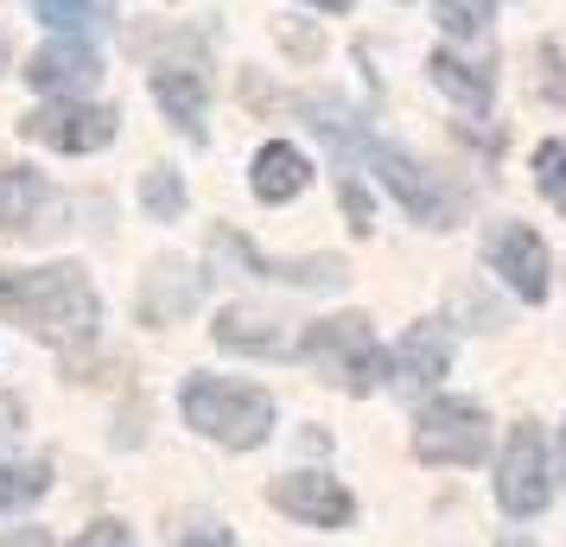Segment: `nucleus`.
<instances>
[{
    "label": "nucleus",
    "instance_id": "4be33fe9",
    "mask_svg": "<svg viewBox=\"0 0 566 547\" xmlns=\"http://www.w3.org/2000/svg\"><path fill=\"white\" fill-rule=\"evenodd\" d=\"M439 20H446V32L471 39V32L490 27V0H439Z\"/></svg>",
    "mask_w": 566,
    "mask_h": 547
},
{
    "label": "nucleus",
    "instance_id": "b1692460",
    "mask_svg": "<svg viewBox=\"0 0 566 547\" xmlns=\"http://www.w3.org/2000/svg\"><path fill=\"white\" fill-rule=\"evenodd\" d=\"M172 547H235V535L223 528V522H198V528H185Z\"/></svg>",
    "mask_w": 566,
    "mask_h": 547
},
{
    "label": "nucleus",
    "instance_id": "9b49d317",
    "mask_svg": "<svg viewBox=\"0 0 566 547\" xmlns=\"http://www.w3.org/2000/svg\"><path fill=\"white\" fill-rule=\"evenodd\" d=\"M45 204H52V185L39 179L32 166H0V230H20V235H39L45 223Z\"/></svg>",
    "mask_w": 566,
    "mask_h": 547
},
{
    "label": "nucleus",
    "instance_id": "a211bd4d",
    "mask_svg": "<svg viewBox=\"0 0 566 547\" xmlns=\"http://www.w3.org/2000/svg\"><path fill=\"white\" fill-rule=\"evenodd\" d=\"M108 13H115V0H39V20H52L64 39H83V32L108 27Z\"/></svg>",
    "mask_w": 566,
    "mask_h": 547
},
{
    "label": "nucleus",
    "instance_id": "39448f33",
    "mask_svg": "<svg viewBox=\"0 0 566 547\" xmlns=\"http://www.w3.org/2000/svg\"><path fill=\"white\" fill-rule=\"evenodd\" d=\"M547 440H541L535 420H522L503 445V465H496V503L510 516H541L547 509Z\"/></svg>",
    "mask_w": 566,
    "mask_h": 547
},
{
    "label": "nucleus",
    "instance_id": "5701e85b",
    "mask_svg": "<svg viewBox=\"0 0 566 547\" xmlns=\"http://www.w3.org/2000/svg\"><path fill=\"white\" fill-rule=\"evenodd\" d=\"M535 64H541V96H547L554 108H566V57H560V45H541Z\"/></svg>",
    "mask_w": 566,
    "mask_h": 547
},
{
    "label": "nucleus",
    "instance_id": "dca6fc26",
    "mask_svg": "<svg viewBox=\"0 0 566 547\" xmlns=\"http://www.w3.org/2000/svg\"><path fill=\"white\" fill-rule=\"evenodd\" d=\"M217 344H230V350H255V357H281L286 350V338L274 332V318L249 313V306L217 313Z\"/></svg>",
    "mask_w": 566,
    "mask_h": 547
},
{
    "label": "nucleus",
    "instance_id": "393cba45",
    "mask_svg": "<svg viewBox=\"0 0 566 547\" xmlns=\"http://www.w3.org/2000/svg\"><path fill=\"white\" fill-rule=\"evenodd\" d=\"M71 547H134V535L122 528V522H96V528H83Z\"/></svg>",
    "mask_w": 566,
    "mask_h": 547
},
{
    "label": "nucleus",
    "instance_id": "2eb2a0df",
    "mask_svg": "<svg viewBox=\"0 0 566 547\" xmlns=\"http://www.w3.org/2000/svg\"><path fill=\"white\" fill-rule=\"evenodd\" d=\"M154 96H159V108H166L185 134H205L210 90H205V77H198V71H154Z\"/></svg>",
    "mask_w": 566,
    "mask_h": 547
},
{
    "label": "nucleus",
    "instance_id": "aec40b11",
    "mask_svg": "<svg viewBox=\"0 0 566 547\" xmlns=\"http://www.w3.org/2000/svg\"><path fill=\"white\" fill-rule=\"evenodd\" d=\"M535 179H541V198L566 217V140H541L535 147Z\"/></svg>",
    "mask_w": 566,
    "mask_h": 547
},
{
    "label": "nucleus",
    "instance_id": "c85d7f7f",
    "mask_svg": "<svg viewBox=\"0 0 566 547\" xmlns=\"http://www.w3.org/2000/svg\"><path fill=\"white\" fill-rule=\"evenodd\" d=\"M312 7H325V13H344V7H350V0H312Z\"/></svg>",
    "mask_w": 566,
    "mask_h": 547
},
{
    "label": "nucleus",
    "instance_id": "bb28decb",
    "mask_svg": "<svg viewBox=\"0 0 566 547\" xmlns=\"http://www.w3.org/2000/svg\"><path fill=\"white\" fill-rule=\"evenodd\" d=\"M344 210H350V230H369V198L357 185H344Z\"/></svg>",
    "mask_w": 566,
    "mask_h": 547
},
{
    "label": "nucleus",
    "instance_id": "f257e3e1",
    "mask_svg": "<svg viewBox=\"0 0 566 547\" xmlns=\"http://www.w3.org/2000/svg\"><path fill=\"white\" fill-rule=\"evenodd\" d=\"M0 313L27 325L39 344H90L96 338V287L83 267H0Z\"/></svg>",
    "mask_w": 566,
    "mask_h": 547
},
{
    "label": "nucleus",
    "instance_id": "423d86ee",
    "mask_svg": "<svg viewBox=\"0 0 566 547\" xmlns=\"http://www.w3.org/2000/svg\"><path fill=\"white\" fill-rule=\"evenodd\" d=\"M27 140H39V147H57V154H96V147H108L115 140V108H96V103H45V108H32L27 122Z\"/></svg>",
    "mask_w": 566,
    "mask_h": 547
},
{
    "label": "nucleus",
    "instance_id": "f8f14e48",
    "mask_svg": "<svg viewBox=\"0 0 566 547\" xmlns=\"http://www.w3.org/2000/svg\"><path fill=\"white\" fill-rule=\"evenodd\" d=\"M235 255L249 261L255 274H268V281H293V287H344L350 274H344V261L337 255H306V261H274V255H261V249H249L242 235H223Z\"/></svg>",
    "mask_w": 566,
    "mask_h": 547
},
{
    "label": "nucleus",
    "instance_id": "20e7f679",
    "mask_svg": "<svg viewBox=\"0 0 566 547\" xmlns=\"http://www.w3.org/2000/svg\"><path fill=\"white\" fill-rule=\"evenodd\" d=\"M306 357H337L344 364V389L350 395H376L388 382V357L376 350V332L363 313H337V318H318L300 344Z\"/></svg>",
    "mask_w": 566,
    "mask_h": 547
},
{
    "label": "nucleus",
    "instance_id": "6e6552de",
    "mask_svg": "<svg viewBox=\"0 0 566 547\" xmlns=\"http://www.w3.org/2000/svg\"><path fill=\"white\" fill-rule=\"evenodd\" d=\"M268 503L286 509V516H300V522H318V528H344V522L357 516L350 491H344L337 477H318V471H293V477H281V484L268 491Z\"/></svg>",
    "mask_w": 566,
    "mask_h": 547
},
{
    "label": "nucleus",
    "instance_id": "4468645a",
    "mask_svg": "<svg viewBox=\"0 0 566 547\" xmlns=\"http://www.w3.org/2000/svg\"><path fill=\"white\" fill-rule=\"evenodd\" d=\"M446 369H452V332H446V318H420L401 338V376L408 382H439Z\"/></svg>",
    "mask_w": 566,
    "mask_h": 547
},
{
    "label": "nucleus",
    "instance_id": "412c9836",
    "mask_svg": "<svg viewBox=\"0 0 566 547\" xmlns=\"http://www.w3.org/2000/svg\"><path fill=\"white\" fill-rule=\"evenodd\" d=\"M140 204H147V217H159V223H166V217H179V210H185L179 172H166V166H159V172H147V179H140Z\"/></svg>",
    "mask_w": 566,
    "mask_h": 547
},
{
    "label": "nucleus",
    "instance_id": "2f4dec72",
    "mask_svg": "<svg viewBox=\"0 0 566 547\" xmlns=\"http://www.w3.org/2000/svg\"><path fill=\"white\" fill-rule=\"evenodd\" d=\"M0 64H7V52H0Z\"/></svg>",
    "mask_w": 566,
    "mask_h": 547
},
{
    "label": "nucleus",
    "instance_id": "1a4fd4ad",
    "mask_svg": "<svg viewBox=\"0 0 566 547\" xmlns=\"http://www.w3.org/2000/svg\"><path fill=\"white\" fill-rule=\"evenodd\" d=\"M363 159H369V166L382 172L388 191H395V198L408 204V217H420L427 230H452V204L439 198V185L427 179V172H420V166H413L408 154H395V147H363Z\"/></svg>",
    "mask_w": 566,
    "mask_h": 547
},
{
    "label": "nucleus",
    "instance_id": "f03ea898",
    "mask_svg": "<svg viewBox=\"0 0 566 547\" xmlns=\"http://www.w3.org/2000/svg\"><path fill=\"white\" fill-rule=\"evenodd\" d=\"M185 420L205 433V440L230 445V452H249V445L268 440V427H274V401L255 389H242V382H185Z\"/></svg>",
    "mask_w": 566,
    "mask_h": 547
},
{
    "label": "nucleus",
    "instance_id": "ddd939ff",
    "mask_svg": "<svg viewBox=\"0 0 566 547\" xmlns=\"http://www.w3.org/2000/svg\"><path fill=\"white\" fill-rule=\"evenodd\" d=\"M312 185V166L300 147H286V140H268L255 154V198L261 204H286V198H300Z\"/></svg>",
    "mask_w": 566,
    "mask_h": 547
},
{
    "label": "nucleus",
    "instance_id": "7ed1b4c3",
    "mask_svg": "<svg viewBox=\"0 0 566 547\" xmlns=\"http://www.w3.org/2000/svg\"><path fill=\"white\" fill-rule=\"evenodd\" d=\"M490 452V414L478 401H433L413 420V459L420 465H478Z\"/></svg>",
    "mask_w": 566,
    "mask_h": 547
},
{
    "label": "nucleus",
    "instance_id": "9d476101",
    "mask_svg": "<svg viewBox=\"0 0 566 547\" xmlns=\"http://www.w3.org/2000/svg\"><path fill=\"white\" fill-rule=\"evenodd\" d=\"M96 77H103V57L90 52L83 39H52V45H39V52L27 57V83L32 90H45V96L90 90Z\"/></svg>",
    "mask_w": 566,
    "mask_h": 547
},
{
    "label": "nucleus",
    "instance_id": "a878e982",
    "mask_svg": "<svg viewBox=\"0 0 566 547\" xmlns=\"http://www.w3.org/2000/svg\"><path fill=\"white\" fill-rule=\"evenodd\" d=\"M20 433H27V408H20L13 395L0 389V445H13Z\"/></svg>",
    "mask_w": 566,
    "mask_h": 547
},
{
    "label": "nucleus",
    "instance_id": "cd10ccee",
    "mask_svg": "<svg viewBox=\"0 0 566 547\" xmlns=\"http://www.w3.org/2000/svg\"><path fill=\"white\" fill-rule=\"evenodd\" d=\"M0 547H52V535H45V528H7Z\"/></svg>",
    "mask_w": 566,
    "mask_h": 547
},
{
    "label": "nucleus",
    "instance_id": "f3484780",
    "mask_svg": "<svg viewBox=\"0 0 566 547\" xmlns=\"http://www.w3.org/2000/svg\"><path fill=\"white\" fill-rule=\"evenodd\" d=\"M427 77H433L452 103H464V108H484L490 103V71H471V64H464V57H452V52L427 57Z\"/></svg>",
    "mask_w": 566,
    "mask_h": 547
},
{
    "label": "nucleus",
    "instance_id": "c756f323",
    "mask_svg": "<svg viewBox=\"0 0 566 547\" xmlns=\"http://www.w3.org/2000/svg\"><path fill=\"white\" fill-rule=\"evenodd\" d=\"M496 547H535V541H522V535H503V541H496Z\"/></svg>",
    "mask_w": 566,
    "mask_h": 547
},
{
    "label": "nucleus",
    "instance_id": "6ab92c4d",
    "mask_svg": "<svg viewBox=\"0 0 566 547\" xmlns=\"http://www.w3.org/2000/svg\"><path fill=\"white\" fill-rule=\"evenodd\" d=\"M52 491V465L45 459H27V465H0V509H20L32 496Z\"/></svg>",
    "mask_w": 566,
    "mask_h": 547
},
{
    "label": "nucleus",
    "instance_id": "0eeeda50",
    "mask_svg": "<svg viewBox=\"0 0 566 547\" xmlns=\"http://www.w3.org/2000/svg\"><path fill=\"white\" fill-rule=\"evenodd\" d=\"M490 267H496L528 306L547 299V242H541L528 223H503V230L490 235Z\"/></svg>",
    "mask_w": 566,
    "mask_h": 547
},
{
    "label": "nucleus",
    "instance_id": "7c9ffc66",
    "mask_svg": "<svg viewBox=\"0 0 566 547\" xmlns=\"http://www.w3.org/2000/svg\"><path fill=\"white\" fill-rule=\"evenodd\" d=\"M560 459H566V433H560Z\"/></svg>",
    "mask_w": 566,
    "mask_h": 547
}]
</instances>
